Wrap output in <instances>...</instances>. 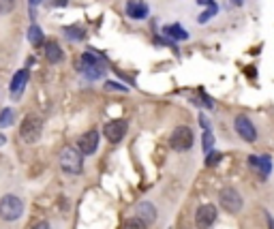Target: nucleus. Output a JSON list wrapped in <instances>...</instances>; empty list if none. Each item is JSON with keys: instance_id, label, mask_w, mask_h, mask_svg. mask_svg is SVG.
Instances as JSON below:
<instances>
[{"instance_id": "8", "label": "nucleus", "mask_w": 274, "mask_h": 229, "mask_svg": "<svg viewBox=\"0 0 274 229\" xmlns=\"http://www.w3.org/2000/svg\"><path fill=\"white\" fill-rule=\"evenodd\" d=\"M216 221V208L212 204H206V206H199V210L195 212V225L197 229H208L212 227Z\"/></svg>"}, {"instance_id": "29", "label": "nucleus", "mask_w": 274, "mask_h": 229, "mask_svg": "<svg viewBox=\"0 0 274 229\" xmlns=\"http://www.w3.org/2000/svg\"><path fill=\"white\" fill-rule=\"evenodd\" d=\"M54 7H67V0H54Z\"/></svg>"}, {"instance_id": "6", "label": "nucleus", "mask_w": 274, "mask_h": 229, "mask_svg": "<svg viewBox=\"0 0 274 229\" xmlns=\"http://www.w3.org/2000/svg\"><path fill=\"white\" fill-rule=\"evenodd\" d=\"M218 201H221L223 210H227L230 214H238L244 206V201L236 189H223L221 193H218Z\"/></svg>"}, {"instance_id": "10", "label": "nucleus", "mask_w": 274, "mask_h": 229, "mask_svg": "<svg viewBox=\"0 0 274 229\" xmlns=\"http://www.w3.org/2000/svg\"><path fill=\"white\" fill-rule=\"evenodd\" d=\"M28 79H30V73H28V69H20L13 75V79H11V86H9V90H11V97L13 99H20L22 97V93L26 90V84H28Z\"/></svg>"}, {"instance_id": "20", "label": "nucleus", "mask_w": 274, "mask_h": 229, "mask_svg": "<svg viewBox=\"0 0 274 229\" xmlns=\"http://www.w3.org/2000/svg\"><path fill=\"white\" fill-rule=\"evenodd\" d=\"M124 229H148V223H144L140 216H133L124 221Z\"/></svg>"}, {"instance_id": "26", "label": "nucleus", "mask_w": 274, "mask_h": 229, "mask_svg": "<svg viewBox=\"0 0 274 229\" xmlns=\"http://www.w3.org/2000/svg\"><path fill=\"white\" fill-rule=\"evenodd\" d=\"M30 229H52L50 227V223L48 221H36V223H32V227Z\"/></svg>"}, {"instance_id": "4", "label": "nucleus", "mask_w": 274, "mask_h": 229, "mask_svg": "<svg viewBox=\"0 0 274 229\" xmlns=\"http://www.w3.org/2000/svg\"><path fill=\"white\" fill-rule=\"evenodd\" d=\"M24 214V201L17 195H5L0 199V218L7 223L17 221Z\"/></svg>"}, {"instance_id": "19", "label": "nucleus", "mask_w": 274, "mask_h": 229, "mask_svg": "<svg viewBox=\"0 0 274 229\" xmlns=\"http://www.w3.org/2000/svg\"><path fill=\"white\" fill-rule=\"evenodd\" d=\"M13 109L11 107H5L3 109V114H0V129H7V126H11L13 124Z\"/></svg>"}, {"instance_id": "17", "label": "nucleus", "mask_w": 274, "mask_h": 229, "mask_svg": "<svg viewBox=\"0 0 274 229\" xmlns=\"http://www.w3.org/2000/svg\"><path fill=\"white\" fill-rule=\"evenodd\" d=\"M62 32H65L69 41H84L86 39V30L81 28V26H67Z\"/></svg>"}, {"instance_id": "15", "label": "nucleus", "mask_w": 274, "mask_h": 229, "mask_svg": "<svg viewBox=\"0 0 274 229\" xmlns=\"http://www.w3.org/2000/svg\"><path fill=\"white\" fill-rule=\"evenodd\" d=\"M249 165L253 169H257L261 173V178H266L270 169H272V163H270V157H249Z\"/></svg>"}, {"instance_id": "12", "label": "nucleus", "mask_w": 274, "mask_h": 229, "mask_svg": "<svg viewBox=\"0 0 274 229\" xmlns=\"http://www.w3.org/2000/svg\"><path fill=\"white\" fill-rule=\"evenodd\" d=\"M65 58V52L62 48L56 43V41H45V60L50 62V65H58Z\"/></svg>"}, {"instance_id": "13", "label": "nucleus", "mask_w": 274, "mask_h": 229, "mask_svg": "<svg viewBox=\"0 0 274 229\" xmlns=\"http://www.w3.org/2000/svg\"><path fill=\"white\" fill-rule=\"evenodd\" d=\"M126 15L133 17V20H144V17H148V5L144 0H129L126 3Z\"/></svg>"}, {"instance_id": "30", "label": "nucleus", "mask_w": 274, "mask_h": 229, "mask_svg": "<svg viewBox=\"0 0 274 229\" xmlns=\"http://www.w3.org/2000/svg\"><path fill=\"white\" fill-rule=\"evenodd\" d=\"M199 122H202V126H204V129H208V120H206V116H204V114L199 116Z\"/></svg>"}, {"instance_id": "3", "label": "nucleus", "mask_w": 274, "mask_h": 229, "mask_svg": "<svg viewBox=\"0 0 274 229\" xmlns=\"http://www.w3.org/2000/svg\"><path fill=\"white\" fill-rule=\"evenodd\" d=\"M77 69L84 73L88 79H99L103 75V71H105V62L99 56H95L93 52H84L81 54V58H79Z\"/></svg>"}, {"instance_id": "5", "label": "nucleus", "mask_w": 274, "mask_h": 229, "mask_svg": "<svg viewBox=\"0 0 274 229\" xmlns=\"http://www.w3.org/2000/svg\"><path fill=\"white\" fill-rule=\"evenodd\" d=\"M169 146H171V150H176V152L191 150V146H193V131H191L189 126H176L169 137Z\"/></svg>"}, {"instance_id": "16", "label": "nucleus", "mask_w": 274, "mask_h": 229, "mask_svg": "<svg viewBox=\"0 0 274 229\" xmlns=\"http://www.w3.org/2000/svg\"><path fill=\"white\" fill-rule=\"evenodd\" d=\"M28 41L32 48H41V45L45 43V36H43V30L39 28L36 24H32L30 28H28Z\"/></svg>"}, {"instance_id": "1", "label": "nucleus", "mask_w": 274, "mask_h": 229, "mask_svg": "<svg viewBox=\"0 0 274 229\" xmlns=\"http://www.w3.org/2000/svg\"><path fill=\"white\" fill-rule=\"evenodd\" d=\"M84 154H81L77 148H71L67 146L65 150L60 152V169L67 173V176H79L81 169H84Z\"/></svg>"}, {"instance_id": "32", "label": "nucleus", "mask_w": 274, "mask_h": 229, "mask_svg": "<svg viewBox=\"0 0 274 229\" xmlns=\"http://www.w3.org/2000/svg\"><path fill=\"white\" fill-rule=\"evenodd\" d=\"M3 144H5V137H3V135H0V146H3Z\"/></svg>"}, {"instance_id": "23", "label": "nucleus", "mask_w": 274, "mask_h": 229, "mask_svg": "<svg viewBox=\"0 0 274 229\" xmlns=\"http://www.w3.org/2000/svg\"><path fill=\"white\" fill-rule=\"evenodd\" d=\"M221 159H223V157H221L218 152H212V150H210V152H208V159H206V165H208V167H212V165H216Z\"/></svg>"}, {"instance_id": "22", "label": "nucleus", "mask_w": 274, "mask_h": 229, "mask_svg": "<svg viewBox=\"0 0 274 229\" xmlns=\"http://www.w3.org/2000/svg\"><path fill=\"white\" fill-rule=\"evenodd\" d=\"M15 9V0H0V15H9Z\"/></svg>"}, {"instance_id": "2", "label": "nucleus", "mask_w": 274, "mask_h": 229, "mask_svg": "<svg viewBox=\"0 0 274 229\" xmlns=\"http://www.w3.org/2000/svg\"><path fill=\"white\" fill-rule=\"evenodd\" d=\"M43 135V120L36 114H28L20 124V137L24 144H36Z\"/></svg>"}, {"instance_id": "14", "label": "nucleus", "mask_w": 274, "mask_h": 229, "mask_svg": "<svg viewBox=\"0 0 274 229\" xmlns=\"http://www.w3.org/2000/svg\"><path fill=\"white\" fill-rule=\"evenodd\" d=\"M137 216L144 223H152V221H157V208L150 201H142V204H137Z\"/></svg>"}, {"instance_id": "31", "label": "nucleus", "mask_w": 274, "mask_h": 229, "mask_svg": "<svg viewBox=\"0 0 274 229\" xmlns=\"http://www.w3.org/2000/svg\"><path fill=\"white\" fill-rule=\"evenodd\" d=\"M232 3H234V5H242V0H232Z\"/></svg>"}, {"instance_id": "7", "label": "nucleus", "mask_w": 274, "mask_h": 229, "mask_svg": "<svg viewBox=\"0 0 274 229\" xmlns=\"http://www.w3.org/2000/svg\"><path fill=\"white\" fill-rule=\"evenodd\" d=\"M234 126H236V133H238L244 142L253 144L255 140H257V131H255V124H253L246 116H236Z\"/></svg>"}, {"instance_id": "9", "label": "nucleus", "mask_w": 274, "mask_h": 229, "mask_svg": "<svg viewBox=\"0 0 274 229\" xmlns=\"http://www.w3.org/2000/svg\"><path fill=\"white\" fill-rule=\"evenodd\" d=\"M97 148H99V133L95 129L93 131H86L77 140V150L84 154V157H88V154H95Z\"/></svg>"}, {"instance_id": "25", "label": "nucleus", "mask_w": 274, "mask_h": 229, "mask_svg": "<svg viewBox=\"0 0 274 229\" xmlns=\"http://www.w3.org/2000/svg\"><path fill=\"white\" fill-rule=\"evenodd\" d=\"M105 90H112V93H126V86L122 84H116V81H107Z\"/></svg>"}, {"instance_id": "28", "label": "nucleus", "mask_w": 274, "mask_h": 229, "mask_svg": "<svg viewBox=\"0 0 274 229\" xmlns=\"http://www.w3.org/2000/svg\"><path fill=\"white\" fill-rule=\"evenodd\" d=\"M43 3V0H28V5H30V9H34V7H39Z\"/></svg>"}, {"instance_id": "21", "label": "nucleus", "mask_w": 274, "mask_h": 229, "mask_svg": "<svg viewBox=\"0 0 274 229\" xmlns=\"http://www.w3.org/2000/svg\"><path fill=\"white\" fill-rule=\"evenodd\" d=\"M212 146H214V137H212V133H210V129H206V133H204V137H202V148H204V152H210V150H212Z\"/></svg>"}, {"instance_id": "11", "label": "nucleus", "mask_w": 274, "mask_h": 229, "mask_svg": "<svg viewBox=\"0 0 274 229\" xmlns=\"http://www.w3.org/2000/svg\"><path fill=\"white\" fill-rule=\"evenodd\" d=\"M126 133V122L124 120H112V122H107L105 124V129H103V135L107 137L112 144H118L124 137Z\"/></svg>"}, {"instance_id": "18", "label": "nucleus", "mask_w": 274, "mask_h": 229, "mask_svg": "<svg viewBox=\"0 0 274 229\" xmlns=\"http://www.w3.org/2000/svg\"><path fill=\"white\" fill-rule=\"evenodd\" d=\"M163 32H165L167 36H171V39H176V41H187V39H189V32H187V30H182L178 24L165 26V28H163Z\"/></svg>"}, {"instance_id": "24", "label": "nucleus", "mask_w": 274, "mask_h": 229, "mask_svg": "<svg viewBox=\"0 0 274 229\" xmlns=\"http://www.w3.org/2000/svg\"><path fill=\"white\" fill-rule=\"evenodd\" d=\"M218 11V9H216V5H210V9H208V11L206 13H202V15H199V22H202V24H206L208 20H210V17H212L214 13Z\"/></svg>"}, {"instance_id": "27", "label": "nucleus", "mask_w": 274, "mask_h": 229, "mask_svg": "<svg viewBox=\"0 0 274 229\" xmlns=\"http://www.w3.org/2000/svg\"><path fill=\"white\" fill-rule=\"evenodd\" d=\"M197 3L202 7H210V5H214V0H197Z\"/></svg>"}]
</instances>
